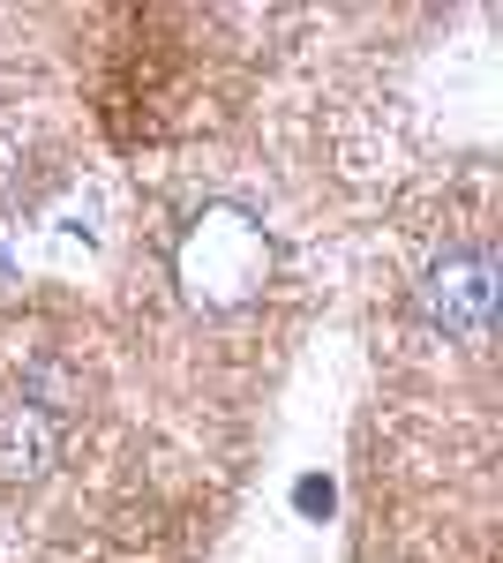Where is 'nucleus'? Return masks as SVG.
<instances>
[{
  "mask_svg": "<svg viewBox=\"0 0 503 563\" xmlns=\"http://www.w3.org/2000/svg\"><path fill=\"white\" fill-rule=\"evenodd\" d=\"M173 278H181V294L196 308H241L271 278V233L249 211H233V203H210V211H196L181 225Z\"/></svg>",
  "mask_w": 503,
  "mask_h": 563,
  "instance_id": "1",
  "label": "nucleus"
},
{
  "mask_svg": "<svg viewBox=\"0 0 503 563\" xmlns=\"http://www.w3.org/2000/svg\"><path fill=\"white\" fill-rule=\"evenodd\" d=\"M489 308H496V256L489 241H459L420 271V316L444 331V339H481L489 331Z\"/></svg>",
  "mask_w": 503,
  "mask_h": 563,
  "instance_id": "2",
  "label": "nucleus"
}]
</instances>
